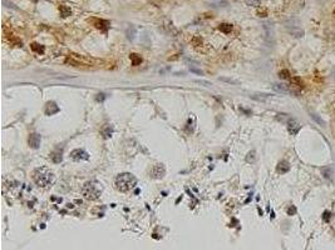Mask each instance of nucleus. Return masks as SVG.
I'll list each match as a JSON object with an SVG mask.
<instances>
[{
  "label": "nucleus",
  "mask_w": 335,
  "mask_h": 250,
  "mask_svg": "<svg viewBox=\"0 0 335 250\" xmlns=\"http://www.w3.org/2000/svg\"><path fill=\"white\" fill-rule=\"evenodd\" d=\"M137 185V179L134 175H132L131 173H123V174H119L116 179V188L122 191V193H126V191L132 190L134 186Z\"/></svg>",
  "instance_id": "nucleus-2"
},
{
  "label": "nucleus",
  "mask_w": 335,
  "mask_h": 250,
  "mask_svg": "<svg viewBox=\"0 0 335 250\" xmlns=\"http://www.w3.org/2000/svg\"><path fill=\"white\" fill-rule=\"evenodd\" d=\"M33 180L34 183L42 186V188H47L49 185H52L54 183V174L45 166H40L36 168L33 171Z\"/></svg>",
  "instance_id": "nucleus-1"
},
{
  "label": "nucleus",
  "mask_w": 335,
  "mask_h": 250,
  "mask_svg": "<svg viewBox=\"0 0 335 250\" xmlns=\"http://www.w3.org/2000/svg\"><path fill=\"white\" fill-rule=\"evenodd\" d=\"M31 49H33L34 51H38L39 54L44 51V48H43V46H40L39 44H36V43H34V44H31Z\"/></svg>",
  "instance_id": "nucleus-20"
},
{
  "label": "nucleus",
  "mask_w": 335,
  "mask_h": 250,
  "mask_svg": "<svg viewBox=\"0 0 335 250\" xmlns=\"http://www.w3.org/2000/svg\"><path fill=\"white\" fill-rule=\"evenodd\" d=\"M164 173H166V170H164V168L162 165H155L152 168V170H151V175L153 178H156V179H159V178H162L164 175Z\"/></svg>",
  "instance_id": "nucleus-7"
},
{
  "label": "nucleus",
  "mask_w": 335,
  "mask_h": 250,
  "mask_svg": "<svg viewBox=\"0 0 335 250\" xmlns=\"http://www.w3.org/2000/svg\"><path fill=\"white\" fill-rule=\"evenodd\" d=\"M220 80H221V81H225V83H229V84H235V85H237V84H238V81H237V80H235V79H230V78H220Z\"/></svg>",
  "instance_id": "nucleus-24"
},
{
  "label": "nucleus",
  "mask_w": 335,
  "mask_h": 250,
  "mask_svg": "<svg viewBox=\"0 0 335 250\" xmlns=\"http://www.w3.org/2000/svg\"><path fill=\"white\" fill-rule=\"evenodd\" d=\"M103 135H104V138H109L110 137V134H112V129L109 128V126H107L105 129H103Z\"/></svg>",
  "instance_id": "nucleus-26"
},
{
  "label": "nucleus",
  "mask_w": 335,
  "mask_h": 250,
  "mask_svg": "<svg viewBox=\"0 0 335 250\" xmlns=\"http://www.w3.org/2000/svg\"><path fill=\"white\" fill-rule=\"evenodd\" d=\"M251 98L257 101H265L270 98V95L269 94H254V95H251Z\"/></svg>",
  "instance_id": "nucleus-14"
},
{
  "label": "nucleus",
  "mask_w": 335,
  "mask_h": 250,
  "mask_svg": "<svg viewBox=\"0 0 335 250\" xmlns=\"http://www.w3.org/2000/svg\"><path fill=\"white\" fill-rule=\"evenodd\" d=\"M272 88L277 93H292V89L290 88V85L285 84V83H275L272 85Z\"/></svg>",
  "instance_id": "nucleus-6"
},
{
  "label": "nucleus",
  "mask_w": 335,
  "mask_h": 250,
  "mask_svg": "<svg viewBox=\"0 0 335 250\" xmlns=\"http://www.w3.org/2000/svg\"><path fill=\"white\" fill-rule=\"evenodd\" d=\"M35 2H36V0H35Z\"/></svg>",
  "instance_id": "nucleus-34"
},
{
  "label": "nucleus",
  "mask_w": 335,
  "mask_h": 250,
  "mask_svg": "<svg viewBox=\"0 0 335 250\" xmlns=\"http://www.w3.org/2000/svg\"><path fill=\"white\" fill-rule=\"evenodd\" d=\"M264 29H265V31H266V39H267L269 42H271L272 38H274V30H272V28H271V24H270V23H265V24H264Z\"/></svg>",
  "instance_id": "nucleus-12"
},
{
  "label": "nucleus",
  "mask_w": 335,
  "mask_h": 250,
  "mask_svg": "<svg viewBox=\"0 0 335 250\" xmlns=\"http://www.w3.org/2000/svg\"><path fill=\"white\" fill-rule=\"evenodd\" d=\"M52 160L54 163H60L62 161V153H53L52 155H50Z\"/></svg>",
  "instance_id": "nucleus-17"
},
{
  "label": "nucleus",
  "mask_w": 335,
  "mask_h": 250,
  "mask_svg": "<svg viewBox=\"0 0 335 250\" xmlns=\"http://www.w3.org/2000/svg\"><path fill=\"white\" fill-rule=\"evenodd\" d=\"M311 118H312V119H314V120H315L316 123H318L319 125H321V126H324V121H323V120H321V119H320V118H319V117H318V115H316V114H314V113H311Z\"/></svg>",
  "instance_id": "nucleus-23"
},
{
  "label": "nucleus",
  "mask_w": 335,
  "mask_h": 250,
  "mask_svg": "<svg viewBox=\"0 0 335 250\" xmlns=\"http://www.w3.org/2000/svg\"><path fill=\"white\" fill-rule=\"evenodd\" d=\"M29 145L33 148V149H38L39 145H40V135L39 134H30L29 137Z\"/></svg>",
  "instance_id": "nucleus-8"
},
{
  "label": "nucleus",
  "mask_w": 335,
  "mask_h": 250,
  "mask_svg": "<svg viewBox=\"0 0 335 250\" xmlns=\"http://www.w3.org/2000/svg\"><path fill=\"white\" fill-rule=\"evenodd\" d=\"M333 14H334V16H335V8H334V10H333Z\"/></svg>",
  "instance_id": "nucleus-33"
},
{
  "label": "nucleus",
  "mask_w": 335,
  "mask_h": 250,
  "mask_svg": "<svg viewBox=\"0 0 335 250\" xmlns=\"http://www.w3.org/2000/svg\"><path fill=\"white\" fill-rule=\"evenodd\" d=\"M280 78H281V79H290V74H289V71H287V70L280 71Z\"/></svg>",
  "instance_id": "nucleus-27"
},
{
  "label": "nucleus",
  "mask_w": 335,
  "mask_h": 250,
  "mask_svg": "<svg viewBox=\"0 0 335 250\" xmlns=\"http://www.w3.org/2000/svg\"><path fill=\"white\" fill-rule=\"evenodd\" d=\"M246 161L247 163H254L255 161V151L252 150V151H250L249 154H247V157H246Z\"/></svg>",
  "instance_id": "nucleus-21"
},
{
  "label": "nucleus",
  "mask_w": 335,
  "mask_h": 250,
  "mask_svg": "<svg viewBox=\"0 0 335 250\" xmlns=\"http://www.w3.org/2000/svg\"><path fill=\"white\" fill-rule=\"evenodd\" d=\"M218 29H220L222 33L229 34V33H231V31H232V25H231V24H227V23H222V24H220Z\"/></svg>",
  "instance_id": "nucleus-15"
},
{
  "label": "nucleus",
  "mask_w": 335,
  "mask_h": 250,
  "mask_svg": "<svg viewBox=\"0 0 335 250\" xmlns=\"http://www.w3.org/2000/svg\"><path fill=\"white\" fill-rule=\"evenodd\" d=\"M277 120H280V121H283V123H284V121H286V123H287V121L290 120V118L287 117L286 114H279V117H277Z\"/></svg>",
  "instance_id": "nucleus-25"
},
{
  "label": "nucleus",
  "mask_w": 335,
  "mask_h": 250,
  "mask_svg": "<svg viewBox=\"0 0 335 250\" xmlns=\"http://www.w3.org/2000/svg\"><path fill=\"white\" fill-rule=\"evenodd\" d=\"M323 218H324V220H325V221H329V219H330V213H329V211H325Z\"/></svg>",
  "instance_id": "nucleus-31"
},
{
  "label": "nucleus",
  "mask_w": 335,
  "mask_h": 250,
  "mask_svg": "<svg viewBox=\"0 0 335 250\" xmlns=\"http://www.w3.org/2000/svg\"><path fill=\"white\" fill-rule=\"evenodd\" d=\"M245 3L249 6H258L260 5V0H245Z\"/></svg>",
  "instance_id": "nucleus-22"
},
{
  "label": "nucleus",
  "mask_w": 335,
  "mask_h": 250,
  "mask_svg": "<svg viewBox=\"0 0 335 250\" xmlns=\"http://www.w3.org/2000/svg\"><path fill=\"white\" fill-rule=\"evenodd\" d=\"M286 124H287V130H289V133L291 134V135H296V134L299 133V130L301 129V125L294 119H290Z\"/></svg>",
  "instance_id": "nucleus-5"
},
{
  "label": "nucleus",
  "mask_w": 335,
  "mask_h": 250,
  "mask_svg": "<svg viewBox=\"0 0 335 250\" xmlns=\"http://www.w3.org/2000/svg\"><path fill=\"white\" fill-rule=\"evenodd\" d=\"M190 70H191L192 73H196V74H198V75H202V74H203V73H202V70H200V69L195 68L193 65H190Z\"/></svg>",
  "instance_id": "nucleus-28"
},
{
  "label": "nucleus",
  "mask_w": 335,
  "mask_h": 250,
  "mask_svg": "<svg viewBox=\"0 0 335 250\" xmlns=\"http://www.w3.org/2000/svg\"><path fill=\"white\" fill-rule=\"evenodd\" d=\"M286 28H287L289 33L295 38H301L304 35V30L300 29L299 26H296V25H286Z\"/></svg>",
  "instance_id": "nucleus-9"
},
{
  "label": "nucleus",
  "mask_w": 335,
  "mask_h": 250,
  "mask_svg": "<svg viewBox=\"0 0 335 250\" xmlns=\"http://www.w3.org/2000/svg\"><path fill=\"white\" fill-rule=\"evenodd\" d=\"M289 170H290V165H289L287 161H280L276 166V171L279 173V174H285V173H287Z\"/></svg>",
  "instance_id": "nucleus-10"
},
{
  "label": "nucleus",
  "mask_w": 335,
  "mask_h": 250,
  "mask_svg": "<svg viewBox=\"0 0 335 250\" xmlns=\"http://www.w3.org/2000/svg\"><path fill=\"white\" fill-rule=\"evenodd\" d=\"M295 213H296V208H295L294 205H291V206L287 209V214H289V215H294Z\"/></svg>",
  "instance_id": "nucleus-29"
},
{
  "label": "nucleus",
  "mask_w": 335,
  "mask_h": 250,
  "mask_svg": "<svg viewBox=\"0 0 335 250\" xmlns=\"http://www.w3.org/2000/svg\"><path fill=\"white\" fill-rule=\"evenodd\" d=\"M257 14H258V16H266L267 13H266V10H258Z\"/></svg>",
  "instance_id": "nucleus-32"
},
{
  "label": "nucleus",
  "mask_w": 335,
  "mask_h": 250,
  "mask_svg": "<svg viewBox=\"0 0 335 250\" xmlns=\"http://www.w3.org/2000/svg\"><path fill=\"white\" fill-rule=\"evenodd\" d=\"M70 158L73 160H76V161H81V160H88L89 155H88V153L84 151L83 149H76V150H73L70 153Z\"/></svg>",
  "instance_id": "nucleus-4"
},
{
  "label": "nucleus",
  "mask_w": 335,
  "mask_h": 250,
  "mask_svg": "<svg viewBox=\"0 0 335 250\" xmlns=\"http://www.w3.org/2000/svg\"><path fill=\"white\" fill-rule=\"evenodd\" d=\"M129 58H131L132 65H139V64L142 63V58L138 56L137 54H131V55H129Z\"/></svg>",
  "instance_id": "nucleus-16"
},
{
  "label": "nucleus",
  "mask_w": 335,
  "mask_h": 250,
  "mask_svg": "<svg viewBox=\"0 0 335 250\" xmlns=\"http://www.w3.org/2000/svg\"><path fill=\"white\" fill-rule=\"evenodd\" d=\"M196 83L202 84L203 86H211V83H209V81H205V80H196Z\"/></svg>",
  "instance_id": "nucleus-30"
},
{
  "label": "nucleus",
  "mask_w": 335,
  "mask_h": 250,
  "mask_svg": "<svg viewBox=\"0 0 335 250\" xmlns=\"http://www.w3.org/2000/svg\"><path fill=\"white\" fill-rule=\"evenodd\" d=\"M134 33H136V30H134V28H133V26L128 28V30H127V36H128V39H129V40H132L133 38H134Z\"/></svg>",
  "instance_id": "nucleus-18"
},
{
  "label": "nucleus",
  "mask_w": 335,
  "mask_h": 250,
  "mask_svg": "<svg viewBox=\"0 0 335 250\" xmlns=\"http://www.w3.org/2000/svg\"><path fill=\"white\" fill-rule=\"evenodd\" d=\"M331 174H333V171H331V168H324L323 169V175L326 178V179H330V177H331Z\"/></svg>",
  "instance_id": "nucleus-19"
},
{
  "label": "nucleus",
  "mask_w": 335,
  "mask_h": 250,
  "mask_svg": "<svg viewBox=\"0 0 335 250\" xmlns=\"http://www.w3.org/2000/svg\"><path fill=\"white\" fill-rule=\"evenodd\" d=\"M59 11H60V15H62L63 18H67V16L72 15V10H70V8L67 6V5H60V6H59Z\"/></svg>",
  "instance_id": "nucleus-13"
},
{
  "label": "nucleus",
  "mask_w": 335,
  "mask_h": 250,
  "mask_svg": "<svg viewBox=\"0 0 335 250\" xmlns=\"http://www.w3.org/2000/svg\"><path fill=\"white\" fill-rule=\"evenodd\" d=\"M102 194V186L97 181H87L82 188V195L88 200H97Z\"/></svg>",
  "instance_id": "nucleus-3"
},
{
  "label": "nucleus",
  "mask_w": 335,
  "mask_h": 250,
  "mask_svg": "<svg viewBox=\"0 0 335 250\" xmlns=\"http://www.w3.org/2000/svg\"><path fill=\"white\" fill-rule=\"evenodd\" d=\"M96 28H98V29H101L102 31H107L108 29H109V22H107V20H96Z\"/></svg>",
  "instance_id": "nucleus-11"
}]
</instances>
